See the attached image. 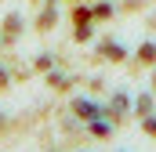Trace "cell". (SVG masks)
Wrapping results in <instances>:
<instances>
[{
	"label": "cell",
	"mask_w": 156,
	"mask_h": 152,
	"mask_svg": "<svg viewBox=\"0 0 156 152\" xmlns=\"http://www.w3.org/2000/svg\"><path fill=\"white\" fill-rule=\"evenodd\" d=\"M76 109H80V116H94V105H87V102H80Z\"/></svg>",
	"instance_id": "cell-1"
},
{
	"label": "cell",
	"mask_w": 156,
	"mask_h": 152,
	"mask_svg": "<svg viewBox=\"0 0 156 152\" xmlns=\"http://www.w3.org/2000/svg\"><path fill=\"white\" fill-rule=\"evenodd\" d=\"M0 83H4V73H0Z\"/></svg>",
	"instance_id": "cell-2"
}]
</instances>
